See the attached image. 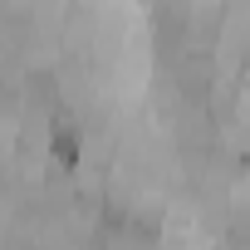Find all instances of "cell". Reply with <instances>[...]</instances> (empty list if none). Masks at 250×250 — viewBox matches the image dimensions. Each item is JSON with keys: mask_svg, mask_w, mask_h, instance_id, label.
I'll use <instances>...</instances> for the list:
<instances>
[{"mask_svg": "<svg viewBox=\"0 0 250 250\" xmlns=\"http://www.w3.org/2000/svg\"><path fill=\"white\" fill-rule=\"evenodd\" d=\"M49 143H54V157L59 162H69V167L79 162V128H74L69 118H59L54 128H49Z\"/></svg>", "mask_w": 250, "mask_h": 250, "instance_id": "obj_1", "label": "cell"}]
</instances>
